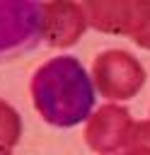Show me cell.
<instances>
[{"mask_svg":"<svg viewBox=\"0 0 150 155\" xmlns=\"http://www.w3.org/2000/svg\"><path fill=\"white\" fill-rule=\"evenodd\" d=\"M31 99L46 124L70 128L90 119L94 107L92 78L73 56H56L31 75Z\"/></svg>","mask_w":150,"mask_h":155,"instance_id":"1","label":"cell"},{"mask_svg":"<svg viewBox=\"0 0 150 155\" xmlns=\"http://www.w3.org/2000/svg\"><path fill=\"white\" fill-rule=\"evenodd\" d=\"M44 39L41 2H0V61L15 58L39 46Z\"/></svg>","mask_w":150,"mask_h":155,"instance_id":"2","label":"cell"},{"mask_svg":"<svg viewBox=\"0 0 150 155\" xmlns=\"http://www.w3.org/2000/svg\"><path fill=\"white\" fill-rule=\"evenodd\" d=\"M82 10L87 27L131 36L138 46L150 48V2H85Z\"/></svg>","mask_w":150,"mask_h":155,"instance_id":"3","label":"cell"},{"mask_svg":"<svg viewBox=\"0 0 150 155\" xmlns=\"http://www.w3.org/2000/svg\"><path fill=\"white\" fill-rule=\"evenodd\" d=\"M92 80L106 99H131L145 82V68L133 53L123 48H109L94 58Z\"/></svg>","mask_w":150,"mask_h":155,"instance_id":"4","label":"cell"},{"mask_svg":"<svg viewBox=\"0 0 150 155\" xmlns=\"http://www.w3.org/2000/svg\"><path fill=\"white\" fill-rule=\"evenodd\" d=\"M133 119L126 107L121 104H104L99 107L85 126V143L99 153V155H111L116 150H123L128 145L131 131H133Z\"/></svg>","mask_w":150,"mask_h":155,"instance_id":"5","label":"cell"},{"mask_svg":"<svg viewBox=\"0 0 150 155\" xmlns=\"http://www.w3.org/2000/svg\"><path fill=\"white\" fill-rule=\"evenodd\" d=\"M87 29V17L77 2H48L44 5V36L51 46H73Z\"/></svg>","mask_w":150,"mask_h":155,"instance_id":"6","label":"cell"},{"mask_svg":"<svg viewBox=\"0 0 150 155\" xmlns=\"http://www.w3.org/2000/svg\"><path fill=\"white\" fill-rule=\"evenodd\" d=\"M22 136V119L19 114L0 99V150H12Z\"/></svg>","mask_w":150,"mask_h":155,"instance_id":"7","label":"cell"},{"mask_svg":"<svg viewBox=\"0 0 150 155\" xmlns=\"http://www.w3.org/2000/svg\"><path fill=\"white\" fill-rule=\"evenodd\" d=\"M119 155H150V119L133 124L128 145Z\"/></svg>","mask_w":150,"mask_h":155,"instance_id":"8","label":"cell"},{"mask_svg":"<svg viewBox=\"0 0 150 155\" xmlns=\"http://www.w3.org/2000/svg\"><path fill=\"white\" fill-rule=\"evenodd\" d=\"M0 155H12V153L10 150H0Z\"/></svg>","mask_w":150,"mask_h":155,"instance_id":"9","label":"cell"}]
</instances>
